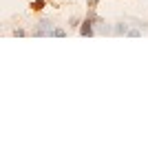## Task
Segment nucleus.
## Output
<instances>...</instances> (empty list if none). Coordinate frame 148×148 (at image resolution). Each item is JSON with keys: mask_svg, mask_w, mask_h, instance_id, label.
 I'll use <instances>...</instances> for the list:
<instances>
[{"mask_svg": "<svg viewBox=\"0 0 148 148\" xmlns=\"http://www.w3.org/2000/svg\"><path fill=\"white\" fill-rule=\"evenodd\" d=\"M51 33H53V25H51L49 20H40L36 31H33V36H51Z\"/></svg>", "mask_w": 148, "mask_h": 148, "instance_id": "obj_1", "label": "nucleus"}, {"mask_svg": "<svg viewBox=\"0 0 148 148\" xmlns=\"http://www.w3.org/2000/svg\"><path fill=\"white\" fill-rule=\"evenodd\" d=\"M80 33H82L84 38H88V36H93V33H95V31H93V18H86L84 22H82Z\"/></svg>", "mask_w": 148, "mask_h": 148, "instance_id": "obj_2", "label": "nucleus"}, {"mask_svg": "<svg viewBox=\"0 0 148 148\" xmlns=\"http://www.w3.org/2000/svg\"><path fill=\"white\" fill-rule=\"evenodd\" d=\"M31 9H33V11H40V9H44V0H33V2H31Z\"/></svg>", "mask_w": 148, "mask_h": 148, "instance_id": "obj_3", "label": "nucleus"}, {"mask_svg": "<svg viewBox=\"0 0 148 148\" xmlns=\"http://www.w3.org/2000/svg\"><path fill=\"white\" fill-rule=\"evenodd\" d=\"M51 36H56V38H64V36H66V31H64V29H53V33H51Z\"/></svg>", "mask_w": 148, "mask_h": 148, "instance_id": "obj_4", "label": "nucleus"}, {"mask_svg": "<svg viewBox=\"0 0 148 148\" xmlns=\"http://www.w3.org/2000/svg\"><path fill=\"white\" fill-rule=\"evenodd\" d=\"M13 36H20V38H22V36H25V29H16V31H13Z\"/></svg>", "mask_w": 148, "mask_h": 148, "instance_id": "obj_5", "label": "nucleus"}, {"mask_svg": "<svg viewBox=\"0 0 148 148\" xmlns=\"http://www.w3.org/2000/svg\"><path fill=\"white\" fill-rule=\"evenodd\" d=\"M80 25V18H71V27H77Z\"/></svg>", "mask_w": 148, "mask_h": 148, "instance_id": "obj_6", "label": "nucleus"}]
</instances>
